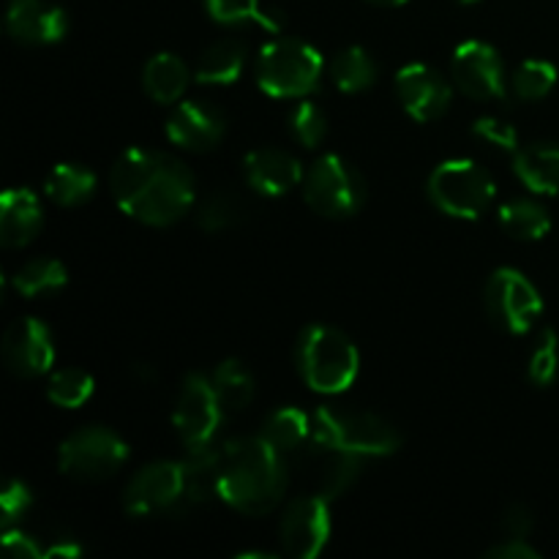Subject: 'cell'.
Instances as JSON below:
<instances>
[{"label": "cell", "mask_w": 559, "mask_h": 559, "mask_svg": "<svg viewBox=\"0 0 559 559\" xmlns=\"http://www.w3.org/2000/svg\"><path fill=\"white\" fill-rule=\"evenodd\" d=\"M109 191L126 216L151 227H169L194 205L197 183L191 169L173 153L131 147L115 162Z\"/></svg>", "instance_id": "6da1fadb"}, {"label": "cell", "mask_w": 559, "mask_h": 559, "mask_svg": "<svg viewBox=\"0 0 559 559\" xmlns=\"http://www.w3.org/2000/svg\"><path fill=\"white\" fill-rule=\"evenodd\" d=\"M287 469L262 437H240L224 445L218 497L246 516H265L282 502Z\"/></svg>", "instance_id": "7a4b0ae2"}, {"label": "cell", "mask_w": 559, "mask_h": 559, "mask_svg": "<svg viewBox=\"0 0 559 559\" xmlns=\"http://www.w3.org/2000/svg\"><path fill=\"white\" fill-rule=\"evenodd\" d=\"M298 369L317 393H344L360 371L358 347L338 328L309 325L298 338Z\"/></svg>", "instance_id": "3957f363"}, {"label": "cell", "mask_w": 559, "mask_h": 559, "mask_svg": "<svg viewBox=\"0 0 559 559\" xmlns=\"http://www.w3.org/2000/svg\"><path fill=\"white\" fill-rule=\"evenodd\" d=\"M322 55L300 38H273L257 58V82L267 96L304 98L320 85Z\"/></svg>", "instance_id": "277c9868"}, {"label": "cell", "mask_w": 559, "mask_h": 559, "mask_svg": "<svg viewBox=\"0 0 559 559\" xmlns=\"http://www.w3.org/2000/svg\"><path fill=\"white\" fill-rule=\"evenodd\" d=\"M314 440L358 456H391L402 445V437L374 413L344 407H320L314 415Z\"/></svg>", "instance_id": "5b68a950"}, {"label": "cell", "mask_w": 559, "mask_h": 559, "mask_svg": "<svg viewBox=\"0 0 559 559\" xmlns=\"http://www.w3.org/2000/svg\"><path fill=\"white\" fill-rule=\"evenodd\" d=\"M429 200L437 211L453 218H480L495 202V178L473 158H451L442 162L429 178Z\"/></svg>", "instance_id": "8992f818"}, {"label": "cell", "mask_w": 559, "mask_h": 559, "mask_svg": "<svg viewBox=\"0 0 559 559\" xmlns=\"http://www.w3.org/2000/svg\"><path fill=\"white\" fill-rule=\"evenodd\" d=\"M304 200L317 216L349 218L364 207L366 180L347 158L328 153L306 173Z\"/></svg>", "instance_id": "52a82bcc"}, {"label": "cell", "mask_w": 559, "mask_h": 559, "mask_svg": "<svg viewBox=\"0 0 559 559\" xmlns=\"http://www.w3.org/2000/svg\"><path fill=\"white\" fill-rule=\"evenodd\" d=\"M129 459L123 437L104 426H85L74 431L58 451L60 473L74 480H107Z\"/></svg>", "instance_id": "ba28073f"}, {"label": "cell", "mask_w": 559, "mask_h": 559, "mask_svg": "<svg viewBox=\"0 0 559 559\" xmlns=\"http://www.w3.org/2000/svg\"><path fill=\"white\" fill-rule=\"evenodd\" d=\"M486 311L511 336H522L544 311L538 287L516 267H500L486 284Z\"/></svg>", "instance_id": "9c48e42d"}, {"label": "cell", "mask_w": 559, "mask_h": 559, "mask_svg": "<svg viewBox=\"0 0 559 559\" xmlns=\"http://www.w3.org/2000/svg\"><path fill=\"white\" fill-rule=\"evenodd\" d=\"M123 506L129 516H173L186 506V484L180 462H156L142 467L126 486Z\"/></svg>", "instance_id": "30bf717a"}, {"label": "cell", "mask_w": 559, "mask_h": 559, "mask_svg": "<svg viewBox=\"0 0 559 559\" xmlns=\"http://www.w3.org/2000/svg\"><path fill=\"white\" fill-rule=\"evenodd\" d=\"M224 418H227V413L222 409V402L213 391V382L202 374L186 377L173 413L175 431L183 440L186 451L213 445Z\"/></svg>", "instance_id": "8fae6325"}, {"label": "cell", "mask_w": 559, "mask_h": 559, "mask_svg": "<svg viewBox=\"0 0 559 559\" xmlns=\"http://www.w3.org/2000/svg\"><path fill=\"white\" fill-rule=\"evenodd\" d=\"M453 82L475 102H495L506 96V66L491 44L464 41L453 52Z\"/></svg>", "instance_id": "7c38bea8"}, {"label": "cell", "mask_w": 559, "mask_h": 559, "mask_svg": "<svg viewBox=\"0 0 559 559\" xmlns=\"http://www.w3.org/2000/svg\"><path fill=\"white\" fill-rule=\"evenodd\" d=\"M331 538V511L320 495L298 497L287 506L282 519V544L295 559H314L322 555Z\"/></svg>", "instance_id": "4fadbf2b"}, {"label": "cell", "mask_w": 559, "mask_h": 559, "mask_svg": "<svg viewBox=\"0 0 559 559\" xmlns=\"http://www.w3.org/2000/svg\"><path fill=\"white\" fill-rule=\"evenodd\" d=\"M3 358L16 377H41L55 364L52 333L36 317H20L3 333Z\"/></svg>", "instance_id": "5bb4252c"}, {"label": "cell", "mask_w": 559, "mask_h": 559, "mask_svg": "<svg viewBox=\"0 0 559 559\" xmlns=\"http://www.w3.org/2000/svg\"><path fill=\"white\" fill-rule=\"evenodd\" d=\"M396 96L409 118L426 123L445 115L453 91L437 69L426 63H409L396 74Z\"/></svg>", "instance_id": "9a60e30c"}, {"label": "cell", "mask_w": 559, "mask_h": 559, "mask_svg": "<svg viewBox=\"0 0 559 559\" xmlns=\"http://www.w3.org/2000/svg\"><path fill=\"white\" fill-rule=\"evenodd\" d=\"M300 462L311 469L317 495L328 502L342 497L358 480L360 469H364V456L342 451V448L325 445V442H317L314 437H311L309 448L300 456Z\"/></svg>", "instance_id": "2e32d148"}, {"label": "cell", "mask_w": 559, "mask_h": 559, "mask_svg": "<svg viewBox=\"0 0 559 559\" xmlns=\"http://www.w3.org/2000/svg\"><path fill=\"white\" fill-rule=\"evenodd\" d=\"M167 136L183 151H213L224 136L222 109L207 102H180L167 120Z\"/></svg>", "instance_id": "e0dca14e"}, {"label": "cell", "mask_w": 559, "mask_h": 559, "mask_svg": "<svg viewBox=\"0 0 559 559\" xmlns=\"http://www.w3.org/2000/svg\"><path fill=\"white\" fill-rule=\"evenodd\" d=\"M5 27L16 41L44 47L58 44L69 33V16L49 0H11Z\"/></svg>", "instance_id": "ac0fdd59"}, {"label": "cell", "mask_w": 559, "mask_h": 559, "mask_svg": "<svg viewBox=\"0 0 559 559\" xmlns=\"http://www.w3.org/2000/svg\"><path fill=\"white\" fill-rule=\"evenodd\" d=\"M246 183L265 197H282L304 180V164L282 147H254L243 158Z\"/></svg>", "instance_id": "d6986e66"}, {"label": "cell", "mask_w": 559, "mask_h": 559, "mask_svg": "<svg viewBox=\"0 0 559 559\" xmlns=\"http://www.w3.org/2000/svg\"><path fill=\"white\" fill-rule=\"evenodd\" d=\"M44 227V211L31 189H9L0 197V243L22 249L33 243Z\"/></svg>", "instance_id": "ffe728a7"}, {"label": "cell", "mask_w": 559, "mask_h": 559, "mask_svg": "<svg viewBox=\"0 0 559 559\" xmlns=\"http://www.w3.org/2000/svg\"><path fill=\"white\" fill-rule=\"evenodd\" d=\"M311 435H314V420L306 413H300L298 407H282L265 420L260 437L267 442L273 453L282 459L284 464L300 462V456L309 448Z\"/></svg>", "instance_id": "44dd1931"}, {"label": "cell", "mask_w": 559, "mask_h": 559, "mask_svg": "<svg viewBox=\"0 0 559 559\" xmlns=\"http://www.w3.org/2000/svg\"><path fill=\"white\" fill-rule=\"evenodd\" d=\"M222 459L224 448L216 442L205 448H194L189 456L180 462L183 467V484H186V506H202L211 497L218 495V480H222Z\"/></svg>", "instance_id": "7402d4cb"}, {"label": "cell", "mask_w": 559, "mask_h": 559, "mask_svg": "<svg viewBox=\"0 0 559 559\" xmlns=\"http://www.w3.org/2000/svg\"><path fill=\"white\" fill-rule=\"evenodd\" d=\"M513 169H516L519 180L527 186L535 194H559V147L538 145L519 147L513 153Z\"/></svg>", "instance_id": "603a6c76"}, {"label": "cell", "mask_w": 559, "mask_h": 559, "mask_svg": "<svg viewBox=\"0 0 559 559\" xmlns=\"http://www.w3.org/2000/svg\"><path fill=\"white\" fill-rule=\"evenodd\" d=\"M189 69L183 60L173 52L153 55L145 63V74H142V85L145 93L158 104H175L189 87Z\"/></svg>", "instance_id": "cb8c5ba5"}, {"label": "cell", "mask_w": 559, "mask_h": 559, "mask_svg": "<svg viewBox=\"0 0 559 559\" xmlns=\"http://www.w3.org/2000/svg\"><path fill=\"white\" fill-rule=\"evenodd\" d=\"M246 63V47L238 38H222L213 41L211 47L202 52L200 63L194 69V80L200 85H233L240 74H243Z\"/></svg>", "instance_id": "d4e9b609"}, {"label": "cell", "mask_w": 559, "mask_h": 559, "mask_svg": "<svg viewBox=\"0 0 559 559\" xmlns=\"http://www.w3.org/2000/svg\"><path fill=\"white\" fill-rule=\"evenodd\" d=\"M211 382L218 402H222V409L227 415L243 413L251 404V399H254V377L246 369L243 360L238 358H227L224 364H218Z\"/></svg>", "instance_id": "484cf974"}, {"label": "cell", "mask_w": 559, "mask_h": 559, "mask_svg": "<svg viewBox=\"0 0 559 559\" xmlns=\"http://www.w3.org/2000/svg\"><path fill=\"white\" fill-rule=\"evenodd\" d=\"M44 191L55 205L76 207L96 191V175L82 164H58L44 180Z\"/></svg>", "instance_id": "4316f807"}, {"label": "cell", "mask_w": 559, "mask_h": 559, "mask_svg": "<svg viewBox=\"0 0 559 559\" xmlns=\"http://www.w3.org/2000/svg\"><path fill=\"white\" fill-rule=\"evenodd\" d=\"M11 284L20 295L25 298H38V295L58 293L69 284V271L60 260L52 257H38V260L25 262L22 267H16V273L11 276Z\"/></svg>", "instance_id": "83f0119b"}, {"label": "cell", "mask_w": 559, "mask_h": 559, "mask_svg": "<svg viewBox=\"0 0 559 559\" xmlns=\"http://www.w3.org/2000/svg\"><path fill=\"white\" fill-rule=\"evenodd\" d=\"M500 224L516 240H540L551 229L549 211L535 200H511L500 207Z\"/></svg>", "instance_id": "f1b7e54d"}, {"label": "cell", "mask_w": 559, "mask_h": 559, "mask_svg": "<svg viewBox=\"0 0 559 559\" xmlns=\"http://www.w3.org/2000/svg\"><path fill=\"white\" fill-rule=\"evenodd\" d=\"M328 71H331L333 85L344 93H360L366 91V87L374 85L377 80L374 58H371L364 47L342 49V52L331 60V69Z\"/></svg>", "instance_id": "f546056e"}, {"label": "cell", "mask_w": 559, "mask_h": 559, "mask_svg": "<svg viewBox=\"0 0 559 559\" xmlns=\"http://www.w3.org/2000/svg\"><path fill=\"white\" fill-rule=\"evenodd\" d=\"M246 202L240 200L235 191H213L205 202L200 205L197 213V222L205 233H224V229H233L243 222Z\"/></svg>", "instance_id": "4dcf8cb0"}, {"label": "cell", "mask_w": 559, "mask_h": 559, "mask_svg": "<svg viewBox=\"0 0 559 559\" xmlns=\"http://www.w3.org/2000/svg\"><path fill=\"white\" fill-rule=\"evenodd\" d=\"M93 396V377L82 369H60L49 377L47 399L63 409H76Z\"/></svg>", "instance_id": "1f68e13d"}, {"label": "cell", "mask_w": 559, "mask_h": 559, "mask_svg": "<svg viewBox=\"0 0 559 559\" xmlns=\"http://www.w3.org/2000/svg\"><path fill=\"white\" fill-rule=\"evenodd\" d=\"M557 76V66L549 60H527L513 74V91L524 102H538L555 91Z\"/></svg>", "instance_id": "d6a6232c"}, {"label": "cell", "mask_w": 559, "mask_h": 559, "mask_svg": "<svg viewBox=\"0 0 559 559\" xmlns=\"http://www.w3.org/2000/svg\"><path fill=\"white\" fill-rule=\"evenodd\" d=\"M289 131L304 147H317L328 134V115L320 104L300 102L289 115Z\"/></svg>", "instance_id": "836d02e7"}, {"label": "cell", "mask_w": 559, "mask_h": 559, "mask_svg": "<svg viewBox=\"0 0 559 559\" xmlns=\"http://www.w3.org/2000/svg\"><path fill=\"white\" fill-rule=\"evenodd\" d=\"M559 374V338L551 328L540 333L530 358V380L538 388H549Z\"/></svg>", "instance_id": "e575fe53"}, {"label": "cell", "mask_w": 559, "mask_h": 559, "mask_svg": "<svg viewBox=\"0 0 559 559\" xmlns=\"http://www.w3.org/2000/svg\"><path fill=\"white\" fill-rule=\"evenodd\" d=\"M31 489L16 478L5 480L3 491H0V524H3V530H11L16 522H22V516L31 511Z\"/></svg>", "instance_id": "d590c367"}, {"label": "cell", "mask_w": 559, "mask_h": 559, "mask_svg": "<svg viewBox=\"0 0 559 559\" xmlns=\"http://www.w3.org/2000/svg\"><path fill=\"white\" fill-rule=\"evenodd\" d=\"M473 134L478 136L484 145L495 147V151H506V153H516L519 151V134L513 129V123L502 118H478L473 123Z\"/></svg>", "instance_id": "8d00e7d4"}, {"label": "cell", "mask_w": 559, "mask_h": 559, "mask_svg": "<svg viewBox=\"0 0 559 559\" xmlns=\"http://www.w3.org/2000/svg\"><path fill=\"white\" fill-rule=\"evenodd\" d=\"M207 11L216 22L224 25H240V22H257L262 5L260 0H205Z\"/></svg>", "instance_id": "74e56055"}, {"label": "cell", "mask_w": 559, "mask_h": 559, "mask_svg": "<svg viewBox=\"0 0 559 559\" xmlns=\"http://www.w3.org/2000/svg\"><path fill=\"white\" fill-rule=\"evenodd\" d=\"M3 546H5V551H9V555L22 557V559H41V557H47V544H41V540H38L36 535L22 533V530H16V527L5 530Z\"/></svg>", "instance_id": "f35d334b"}, {"label": "cell", "mask_w": 559, "mask_h": 559, "mask_svg": "<svg viewBox=\"0 0 559 559\" xmlns=\"http://www.w3.org/2000/svg\"><path fill=\"white\" fill-rule=\"evenodd\" d=\"M500 527L506 530L508 538H527L535 527V519L530 513V508L524 506H511L500 519Z\"/></svg>", "instance_id": "ab89813d"}, {"label": "cell", "mask_w": 559, "mask_h": 559, "mask_svg": "<svg viewBox=\"0 0 559 559\" xmlns=\"http://www.w3.org/2000/svg\"><path fill=\"white\" fill-rule=\"evenodd\" d=\"M489 559H540V551L527 544V538H508L486 551Z\"/></svg>", "instance_id": "60d3db41"}, {"label": "cell", "mask_w": 559, "mask_h": 559, "mask_svg": "<svg viewBox=\"0 0 559 559\" xmlns=\"http://www.w3.org/2000/svg\"><path fill=\"white\" fill-rule=\"evenodd\" d=\"M284 22H287L284 11L282 9H273V5H262L260 16H257V25L265 27L267 33H282L284 31Z\"/></svg>", "instance_id": "b9f144b4"}, {"label": "cell", "mask_w": 559, "mask_h": 559, "mask_svg": "<svg viewBox=\"0 0 559 559\" xmlns=\"http://www.w3.org/2000/svg\"><path fill=\"white\" fill-rule=\"evenodd\" d=\"M273 559V555H267V551H243V555H238V559Z\"/></svg>", "instance_id": "7bdbcfd3"}, {"label": "cell", "mask_w": 559, "mask_h": 559, "mask_svg": "<svg viewBox=\"0 0 559 559\" xmlns=\"http://www.w3.org/2000/svg\"><path fill=\"white\" fill-rule=\"evenodd\" d=\"M366 3H374V5H404L407 0H366Z\"/></svg>", "instance_id": "ee69618b"}, {"label": "cell", "mask_w": 559, "mask_h": 559, "mask_svg": "<svg viewBox=\"0 0 559 559\" xmlns=\"http://www.w3.org/2000/svg\"><path fill=\"white\" fill-rule=\"evenodd\" d=\"M459 3H478V0H459Z\"/></svg>", "instance_id": "f6af8a7d"}]
</instances>
